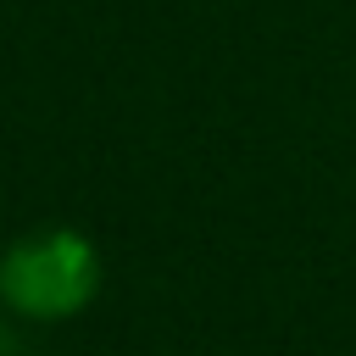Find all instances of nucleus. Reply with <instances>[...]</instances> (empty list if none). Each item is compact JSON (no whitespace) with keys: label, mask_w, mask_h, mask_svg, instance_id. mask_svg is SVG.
Segmentation results:
<instances>
[{"label":"nucleus","mask_w":356,"mask_h":356,"mask_svg":"<svg viewBox=\"0 0 356 356\" xmlns=\"http://www.w3.org/2000/svg\"><path fill=\"white\" fill-rule=\"evenodd\" d=\"M106 289L100 245L72 222H39L0 245V306L22 323H72Z\"/></svg>","instance_id":"nucleus-1"},{"label":"nucleus","mask_w":356,"mask_h":356,"mask_svg":"<svg viewBox=\"0 0 356 356\" xmlns=\"http://www.w3.org/2000/svg\"><path fill=\"white\" fill-rule=\"evenodd\" d=\"M0 245H6V239H0Z\"/></svg>","instance_id":"nucleus-2"}]
</instances>
